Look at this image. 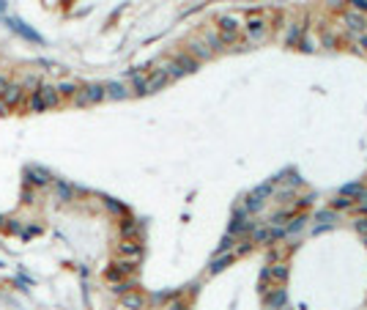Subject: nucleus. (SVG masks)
<instances>
[{
	"label": "nucleus",
	"mask_w": 367,
	"mask_h": 310,
	"mask_svg": "<svg viewBox=\"0 0 367 310\" xmlns=\"http://www.w3.org/2000/svg\"><path fill=\"white\" fill-rule=\"evenodd\" d=\"M118 256L124 258V261H129V263H137L140 256H142L140 242H137V239H124V242L118 245Z\"/></svg>",
	"instance_id": "obj_1"
},
{
	"label": "nucleus",
	"mask_w": 367,
	"mask_h": 310,
	"mask_svg": "<svg viewBox=\"0 0 367 310\" xmlns=\"http://www.w3.org/2000/svg\"><path fill=\"white\" fill-rule=\"evenodd\" d=\"M101 99H104V85H99V83L85 85V88H80V94H77L80 104H96V102H101Z\"/></svg>",
	"instance_id": "obj_2"
},
{
	"label": "nucleus",
	"mask_w": 367,
	"mask_h": 310,
	"mask_svg": "<svg viewBox=\"0 0 367 310\" xmlns=\"http://www.w3.org/2000/svg\"><path fill=\"white\" fill-rule=\"evenodd\" d=\"M266 33H269L266 22H263L258 14H252V17L247 19V36H249V42H263V39H266Z\"/></svg>",
	"instance_id": "obj_3"
},
{
	"label": "nucleus",
	"mask_w": 367,
	"mask_h": 310,
	"mask_svg": "<svg viewBox=\"0 0 367 310\" xmlns=\"http://www.w3.org/2000/svg\"><path fill=\"white\" fill-rule=\"evenodd\" d=\"M170 83V77H167V72L165 69H154L151 72V77H145V91H159V88H165V85Z\"/></svg>",
	"instance_id": "obj_4"
},
{
	"label": "nucleus",
	"mask_w": 367,
	"mask_h": 310,
	"mask_svg": "<svg viewBox=\"0 0 367 310\" xmlns=\"http://www.w3.org/2000/svg\"><path fill=\"white\" fill-rule=\"evenodd\" d=\"M39 96H42V102H44V107H58V102H60V94H58V88H52V85H42L39 88Z\"/></svg>",
	"instance_id": "obj_5"
},
{
	"label": "nucleus",
	"mask_w": 367,
	"mask_h": 310,
	"mask_svg": "<svg viewBox=\"0 0 367 310\" xmlns=\"http://www.w3.org/2000/svg\"><path fill=\"white\" fill-rule=\"evenodd\" d=\"M121 305H124L126 310H142L145 299H142V294H140V291H126L124 297H121Z\"/></svg>",
	"instance_id": "obj_6"
},
{
	"label": "nucleus",
	"mask_w": 367,
	"mask_h": 310,
	"mask_svg": "<svg viewBox=\"0 0 367 310\" xmlns=\"http://www.w3.org/2000/svg\"><path fill=\"white\" fill-rule=\"evenodd\" d=\"M0 99L6 102V107H17L19 102H22V88H19V85H6V91H3Z\"/></svg>",
	"instance_id": "obj_7"
},
{
	"label": "nucleus",
	"mask_w": 367,
	"mask_h": 310,
	"mask_svg": "<svg viewBox=\"0 0 367 310\" xmlns=\"http://www.w3.org/2000/svg\"><path fill=\"white\" fill-rule=\"evenodd\" d=\"M236 19L233 17H222L219 19V30H222V39H225V42H233V39H236Z\"/></svg>",
	"instance_id": "obj_8"
},
{
	"label": "nucleus",
	"mask_w": 367,
	"mask_h": 310,
	"mask_svg": "<svg viewBox=\"0 0 367 310\" xmlns=\"http://www.w3.org/2000/svg\"><path fill=\"white\" fill-rule=\"evenodd\" d=\"M345 22H348V28H351V30H356L359 36L367 30V19L362 17V14H356V11H348V14H345Z\"/></svg>",
	"instance_id": "obj_9"
},
{
	"label": "nucleus",
	"mask_w": 367,
	"mask_h": 310,
	"mask_svg": "<svg viewBox=\"0 0 367 310\" xmlns=\"http://www.w3.org/2000/svg\"><path fill=\"white\" fill-rule=\"evenodd\" d=\"M266 274L277 283V286H282V283L288 280V266H285V263H274L272 269H266Z\"/></svg>",
	"instance_id": "obj_10"
},
{
	"label": "nucleus",
	"mask_w": 367,
	"mask_h": 310,
	"mask_svg": "<svg viewBox=\"0 0 367 310\" xmlns=\"http://www.w3.org/2000/svg\"><path fill=\"white\" fill-rule=\"evenodd\" d=\"M244 228H247V231H249V228H252V225H249V222H247V217H244V211H238V214L233 217V225H230V231H228V233H230V236H236V233H241V231H244Z\"/></svg>",
	"instance_id": "obj_11"
},
{
	"label": "nucleus",
	"mask_w": 367,
	"mask_h": 310,
	"mask_svg": "<svg viewBox=\"0 0 367 310\" xmlns=\"http://www.w3.org/2000/svg\"><path fill=\"white\" fill-rule=\"evenodd\" d=\"M104 96H110V99H124L126 96V88L121 83H107L104 85Z\"/></svg>",
	"instance_id": "obj_12"
},
{
	"label": "nucleus",
	"mask_w": 367,
	"mask_h": 310,
	"mask_svg": "<svg viewBox=\"0 0 367 310\" xmlns=\"http://www.w3.org/2000/svg\"><path fill=\"white\" fill-rule=\"evenodd\" d=\"M121 231H124L126 239H135L137 233H140V225H137L135 220H124V225H121Z\"/></svg>",
	"instance_id": "obj_13"
},
{
	"label": "nucleus",
	"mask_w": 367,
	"mask_h": 310,
	"mask_svg": "<svg viewBox=\"0 0 367 310\" xmlns=\"http://www.w3.org/2000/svg\"><path fill=\"white\" fill-rule=\"evenodd\" d=\"M28 107L33 110V113H44V102H42V96H39V91H33V96H30V102H28Z\"/></svg>",
	"instance_id": "obj_14"
},
{
	"label": "nucleus",
	"mask_w": 367,
	"mask_h": 310,
	"mask_svg": "<svg viewBox=\"0 0 367 310\" xmlns=\"http://www.w3.org/2000/svg\"><path fill=\"white\" fill-rule=\"evenodd\" d=\"M176 63H178V69H181V72H195V60H192V58H186V55H178V58H176Z\"/></svg>",
	"instance_id": "obj_15"
},
{
	"label": "nucleus",
	"mask_w": 367,
	"mask_h": 310,
	"mask_svg": "<svg viewBox=\"0 0 367 310\" xmlns=\"http://www.w3.org/2000/svg\"><path fill=\"white\" fill-rule=\"evenodd\" d=\"M28 173L33 176V181H36V184H47V181H49V173H47V170H39V167H30Z\"/></svg>",
	"instance_id": "obj_16"
},
{
	"label": "nucleus",
	"mask_w": 367,
	"mask_h": 310,
	"mask_svg": "<svg viewBox=\"0 0 367 310\" xmlns=\"http://www.w3.org/2000/svg\"><path fill=\"white\" fill-rule=\"evenodd\" d=\"M282 302H285V291L282 288H274V294L269 297V305H272V308H279Z\"/></svg>",
	"instance_id": "obj_17"
},
{
	"label": "nucleus",
	"mask_w": 367,
	"mask_h": 310,
	"mask_svg": "<svg viewBox=\"0 0 367 310\" xmlns=\"http://www.w3.org/2000/svg\"><path fill=\"white\" fill-rule=\"evenodd\" d=\"M77 91H80V88H77L74 83H60V85H58V94H60V96H74Z\"/></svg>",
	"instance_id": "obj_18"
},
{
	"label": "nucleus",
	"mask_w": 367,
	"mask_h": 310,
	"mask_svg": "<svg viewBox=\"0 0 367 310\" xmlns=\"http://www.w3.org/2000/svg\"><path fill=\"white\" fill-rule=\"evenodd\" d=\"M362 192H365V190H362L359 181H354V184H345V187H343V195H345V198H351V195H362Z\"/></svg>",
	"instance_id": "obj_19"
},
{
	"label": "nucleus",
	"mask_w": 367,
	"mask_h": 310,
	"mask_svg": "<svg viewBox=\"0 0 367 310\" xmlns=\"http://www.w3.org/2000/svg\"><path fill=\"white\" fill-rule=\"evenodd\" d=\"M315 220H318V222H323V225L329 228V225H332V220H334V211H332V209H326V211H318V214H315Z\"/></svg>",
	"instance_id": "obj_20"
},
{
	"label": "nucleus",
	"mask_w": 367,
	"mask_h": 310,
	"mask_svg": "<svg viewBox=\"0 0 367 310\" xmlns=\"http://www.w3.org/2000/svg\"><path fill=\"white\" fill-rule=\"evenodd\" d=\"M348 206H351V198H345V195H340V198L332 201V209H348Z\"/></svg>",
	"instance_id": "obj_21"
},
{
	"label": "nucleus",
	"mask_w": 367,
	"mask_h": 310,
	"mask_svg": "<svg viewBox=\"0 0 367 310\" xmlns=\"http://www.w3.org/2000/svg\"><path fill=\"white\" fill-rule=\"evenodd\" d=\"M230 261H233L230 256H225V258H217V261L211 263V272H219V269H225V266H228V263H230Z\"/></svg>",
	"instance_id": "obj_22"
},
{
	"label": "nucleus",
	"mask_w": 367,
	"mask_h": 310,
	"mask_svg": "<svg viewBox=\"0 0 367 310\" xmlns=\"http://www.w3.org/2000/svg\"><path fill=\"white\" fill-rule=\"evenodd\" d=\"M55 190H58V195H60V198H66V201L71 198V187H69V184H63V181H58V184H55Z\"/></svg>",
	"instance_id": "obj_23"
},
{
	"label": "nucleus",
	"mask_w": 367,
	"mask_h": 310,
	"mask_svg": "<svg viewBox=\"0 0 367 310\" xmlns=\"http://www.w3.org/2000/svg\"><path fill=\"white\" fill-rule=\"evenodd\" d=\"M230 245H233V236H230V233H228V236L222 239V245H219V253H225V250H228V247H230Z\"/></svg>",
	"instance_id": "obj_24"
},
{
	"label": "nucleus",
	"mask_w": 367,
	"mask_h": 310,
	"mask_svg": "<svg viewBox=\"0 0 367 310\" xmlns=\"http://www.w3.org/2000/svg\"><path fill=\"white\" fill-rule=\"evenodd\" d=\"M269 236H272V231H258L255 233V242H266Z\"/></svg>",
	"instance_id": "obj_25"
},
{
	"label": "nucleus",
	"mask_w": 367,
	"mask_h": 310,
	"mask_svg": "<svg viewBox=\"0 0 367 310\" xmlns=\"http://www.w3.org/2000/svg\"><path fill=\"white\" fill-rule=\"evenodd\" d=\"M192 52H195V55H200V58H203V55L208 58V50H203L200 44H192Z\"/></svg>",
	"instance_id": "obj_26"
},
{
	"label": "nucleus",
	"mask_w": 367,
	"mask_h": 310,
	"mask_svg": "<svg viewBox=\"0 0 367 310\" xmlns=\"http://www.w3.org/2000/svg\"><path fill=\"white\" fill-rule=\"evenodd\" d=\"M354 225H356V231H362V233H367V220H356V222H354Z\"/></svg>",
	"instance_id": "obj_27"
},
{
	"label": "nucleus",
	"mask_w": 367,
	"mask_h": 310,
	"mask_svg": "<svg viewBox=\"0 0 367 310\" xmlns=\"http://www.w3.org/2000/svg\"><path fill=\"white\" fill-rule=\"evenodd\" d=\"M356 8H362V11H367V0H351Z\"/></svg>",
	"instance_id": "obj_28"
},
{
	"label": "nucleus",
	"mask_w": 367,
	"mask_h": 310,
	"mask_svg": "<svg viewBox=\"0 0 367 310\" xmlns=\"http://www.w3.org/2000/svg\"><path fill=\"white\" fill-rule=\"evenodd\" d=\"M107 206H110V209H113V211H124V206H121V203H113V201H107Z\"/></svg>",
	"instance_id": "obj_29"
},
{
	"label": "nucleus",
	"mask_w": 367,
	"mask_h": 310,
	"mask_svg": "<svg viewBox=\"0 0 367 310\" xmlns=\"http://www.w3.org/2000/svg\"><path fill=\"white\" fill-rule=\"evenodd\" d=\"M167 310H186V305H184V302H173Z\"/></svg>",
	"instance_id": "obj_30"
},
{
	"label": "nucleus",
	"mask_w": 367,
	"mask_h": 310,
	"mask_svg": "<svg viewBox=\"0 0 367 310\" xmlns=\"http://www.w3.org/2000/svg\"><path fill=\"white\" fill-rule=\"evenodd\" d=\"M296 39H299V28H293V30H290V36H288V42L293 44V42H296Z\"/></svg>",
	"instance_id": "obj_31"
},
{
	"label": "nucleus",
	"mask_w": 367,
	"mask_h": 310,
	"mask_svg": "<svg viewBox=\"0 0 367 310\" xmlns=\"http://www.w3.org/2000/svg\"><path fill=\"white\" fill-rule=\"evenodd\" d=\"M6 85H8V83H6V80H3V77H0V96H3V91H6Z\"/></svg>",
	"instance_id": "obj_32"
},
{
	"label": "nucleus",
	"mask_w": 367,
	"mask_h": 310,
	"mask_svg": "<svg viewBox=\"0 0 367 310\" xmlns=\"http://www.w3.org/2000/svg\"><path fill=\"white\" fill-rule=\"evenodd\" d=\"M6 110H8V107H6V102H3V99H0V115H3V113H6Z\"/></svg>",
	"instance_id": "obj_33"
},
{
	"label": "nucleus",
	"mask_w": 367,
	"mask_h": 310,
	"mask_svg": "<svg viewBox=\"0 0 367 310\" xmlns=\"http://www.w3.org/2000/svg\"><path fill=\"white\" fill-rule=\"evenodd\" d=\"M359 44H365V47H367V33H362V36H359Z\"/></svg>",
	"instance_id": "obj_34"
}]
</instances>
